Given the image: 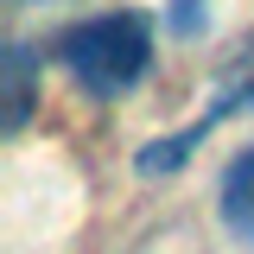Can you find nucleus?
<instances>
[{
  "instance_id": "f03ea898",
  "label": "nucleus",
  "mask_w": 254,
  "mask_h": 254,
  "mask_svg": "<svg viewBox=\"0 0 254 254\" xmlns=\"http://www.w3.org/2000/svg\"><path fill=\"white\" fill-rule=\"evenodd\" d=\"M38 58H32L26 45H6L0 51V89H6V102H0V127L6 133H19V127L32 121V95H38Z\"/></svg>"
},
{
  "instance_id": "f257e3e1",
  "label": "nucleus",
  "mask_w": 254,
  "mask_h": 254,
  "mask_svg": "<svg viewBox=\"0 0 254 254\" xmlns=\"http://www.w3.org/2000/svg\"><path fill=\"white\" fill-rule=\"evenodd\" d=\"M58 64L76 76V89L95 102H121L153 70V19L146 13H89L58 38Z\"/></svg>"
},
{
  "instance_id": "7ed1b4c3",
  "label": "nucleus",
  "mask_w": 254,
  "mask_h": 254,
  "mask_svg": "<svg viewBox=\"0 0 254 254\" xmlns=\"http://www.w3.org/2000/svg\"><path fill=\"white\" fill-rule=\"evenodd\" d=\"M222 222L242 242H254V146H242L222 172Z\"/></svg>"
},
{
  "instance_id": "20e7f679",
  "label": "nucleus",
  "mask_w": 254,
  "mask_h": 254,
  "mask_svg": "<svg viewBox=\"0 0 254 254\" xmlns=\"http://www.w3.org/2000/svg\"><path fill=\"white\" fill-rule=\"evenodd\" d=\"M165 26L178 32V38H197V32L210 26V0H165Z\"/></svg>"
}]
</instances>
